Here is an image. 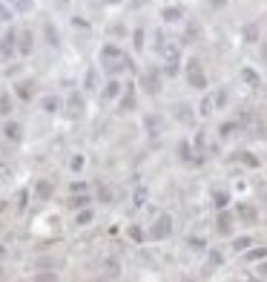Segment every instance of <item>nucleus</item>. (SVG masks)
Returning <instances> with one entry per match:
<instances>
[{
    "label": "nucleus",
    "instance_id": "obj_1",
    "mask_svg": "<svg viewBox=\"0 0 267 282\" xmlns=\"http://www.w3.org/2000/svg\"><path fill=\"white\" fill-rule=\"evenodd\" d=\"M100 64L103 69L109 72V75H118V72H124V69H133V61H127V55L118 49L115 43H106L103 49H100Z\"/></svg>",
    "mask_w": 267,
    "mask_h": 282
},
{
    "label": "nucleus",
    "instance_id": "obj_2",
    "mask_svg": "<svg viewBox=\"0 0 267 282\" xmlns=\"http://www.w3.org/2000/svg\"><path fill=\"white\" fill-rule=\"evenodd\" d=\"M158 55H161V61H164L161 72L169 75V78H175V75H178V69H181V49L175 46V40H167V43H164V49L158 52Z\"/></svg>",
    "mask_w": 267,
    "mask_h": 282
},
{
    "label": "nucleus",
    "instance_id": "obj_3",
    "mask_svg": "<svg viewBox=\"0 0 267 282\" xmlns=\"http://www.w3.org/2000/svg\"><path fill=\"white\" fill-rule=\"evenodd\" d=\"M184 75H187V83H190L193 89H199V92H207L210 81H207V72H204V67H201L199 58H190V61L184 64Z\"/></svg>",
    "mask_w": 267,
    "mask_h": 282
},
{
    "label": "nucleus",
    "instance_id": "obj_4",
    "mask_svg": "<svg viewBox=\"0 0 267 282\" xmlns=\"http://www.w3.org/2000/svg\"><path fill=\"white\" fill-rule=\"evenodd\" d=\"M172 231H175V219H172L169 213H161L155 222H152V228H150L147 236H150L152 242H161V239H169Z\"/></svg>",
    "mask_w": 267,
    "mask_h": 282
},
{
    "label": "nucleus",
    "instance_id": "obj_5",
    "mask_svg": "<svg viewBox=\"0 0 267 282\" xmlns=\"http://www.w3.org/2000/svg\"><path fill=\"white\" fill-rule=\"evenodd\" d=\"M141 83H144V89H147L150 95H158V92H161V69H147V72L141 75Z\"/></svg>",
    "mask_w": 267,
    "mask_h": 282
},
{
    "label": "nucleus",
    "instance_id": "obj_6",
    "mask_svg": "<svg viewBox=\"0 0 267 282\" xmlns=\"http://www.w3.org/2000/svg\"><path fill=\"white\" fill-rule=\"evenodd\" d=\"M17 38H20V32H15V29H9V32L0 38V52H3V58H6V61H9V58H15Z\"/></svg>",
    "mask_w": 267,
    "mask_h": 282
},
{
    "label": "nucleus",
    "instance_id": "obj_7",
    "mask_svg": "<svg viewBox=\"0 0 267 282\" xmlns=\"http://www.w3.org/2000/svg\"><path fill=\"white\" fill-rule=\"evenodd\" d=\"M233 213H230V210H227V207H224V210H218V216H216V231L221 233V236H230V233H233Z\"/></svg>",
    "mask_w": 267,
    "mask_h": 282
},
{
    "label": "nucleus",
    "instance_id": "obj_8",
    "mask_svg": "<svg viewBox=\"0 0 267 282\" xmlns=\"http://www.w3.org/2000/svg\"><path fill=\"white\" fill-rule=\"evenodd\" d=\"M135 104H138V95H135V83H127L124 86V92H121V113H130V110H135Z\"/></svg>",
    "mask_w": 267,
    "mask_h": 282
},
{
    "label": "nucleus",
    "instance_id": "obj_9",
    "mask_svg": "<svg viewBox=\"0 0 267 282\" xmlns=\"http://www.w3.org/2000/svg\"><path fill=\"white\" fill-rule=\"evenodd\" d=\"M235 216H238L244 225H256V222H259V210H256L253 204H247V201H241V204L235 207Z\"/></svg>",
    "mask_w": 267,
    "mask_h": 282
},
{
    "label": "nucleus",
    "instance_id": "obj_10",
    "mask_svg": "<svg viewBox=\"0 0 267 282\" xmlns=\"http://www.w3.org/2000/svg\"><path fill=\"white\" fill-rule=\"evenodd\" d=\"M40 110H43L46 116H55V113L64 110V101H61V95H43V98H40Z\"/></svg>",
    "mask_w": 267,
    "mask_h": 282
},
{
    "label": "nucleus",
    "instance_id": "obj_11",
    "mask_svg": "<svg viewBox=\"0 0 267 282\" xmlns=\"http://www.w3.org/2000/svg\"><path fill=\"white\" fill-rule=\"evenodd\" d=\"M124 86H127V83H121V81L115 78V75H109V81H106V86H103V98H106V101H115V98H121Z\"/></svg>",
    "mask_w": 267,
    "mask_h": 282
},
{
    "label": "nucleus",
    "instance_id": "obj_12",
    "mask_svg": "<svg viewBox=\"0 0 267 282\" xmlns=\"http://www.w3.org/2000/svg\"><path fill=\"white\" fill-rule=\"evenodd\" d=\"M184 15H187L184 6H164V9H161V20H164V23H181Z\"/></svg>",
    "mask_w": 267,
    "mask_h": 282
},
{
    "label": "nucleus",
    "instance_id": "obj_13",
    "mask_svg": "<svg viewBox=\"0 0 267 282\" xmlns=\"http://www.w3.org/2000/svg\"><path fill=\"white\" fill-rule=\"evenodd\" d=\"M84 110H86L84 98H81L78 92H72V95H69V101H67V113L72 118H81V116H84Z\"/></svg>",
    "mask_w": 267,
    "mask_h": 282
},
{
    "label": "nucleus",
    "instance_id": "obj_14",
    "mask_svg": "<svg viewBox=\"0 0 267 282\" xmlns=\"http://www.w3.org/2000/svg\"><path fill=\"white\" fill-rule=\"evenodd\" d=\"M144 130H147L152 138H158V135L164 133V118L161 116H147L144 118Z\"/></svg>",
    "mask_w": 267,
    "mask_h": 282
},
{
    "label": "nucleus",
    "instance_id": "obj_15",
    "mask_svg": "<svg viewBox=\"0 0 267 282\" xmlns=\"http://www.w3.org/2000/svg\"><path fill=\"white\" fill-rule=\"evenodd\" d=\"M241 81H244V86H250V89H262V75H259L253 67L241 69Z\"/></svg>",
    "mask_w": 267,
    "mask_h": 282
},
{
    "label": "nucleus",
    "instance_id": "obj_16",
    "mask_svg": "<svg viewBox=\"0 0 267 282\" xmlns=\"http://www.w3.org/2000/svg\"><path fill=\"white\" fill-rule=\"evenodd\" d=\"M32 46H34V35L29 32V29H26V32H20V38H17V52H20V55H29Z\"/></svg>",
    "mask_w": 267,
    "mask_h": 282
},
{
    "label": "nucleus",
    "instance_id": "obj_17",
    "mask_svg": "<svg viewBox=\"0 0 267 282\" xmlns=\"http://www.w3.org/2000/svg\"><path fill=\"white\" fill-rule=\"evenodd\" d=\"M175 118H178L181 124H193V121H196V113H193L190 104H175Z\"/></svg>",
    "mask_w": 267,
    "mask_h": 282
},
{
    "label": "nucleus",
    "instance_id": "obj_18",
    "mask_svg": "<svg viewBox=\"0 0 267 282\" xmlns=\"http://www.w3.org/2000/svg\"><path fill=\"white\" fill-rule=\"evenodd\" d=\"M3 135H6L9 141H20V138H23V127H20L17 121H6V127H3Z\"/></svg>",
    "mask_w": 267,
    "mask_h": 282
},
{
    "label": "nucleus",
    "instance_id": "obj_19",
    "mask_svg": "<svg viewBox=\"0 0 267 282\" xmlns=\"http://www.w3.org/2000/svg\"><path fill=\"white\" fill-rule=\"evenodd\" d=\"M6 3L15 9L17 15H29V12L34 9V0H6Z\"/></svg>",
    "mask_w": 267,
    "mask_h": 282
},
{
    "label": "nucleus",
    "instance_id": "obj_20",
    "mask_svg": "<svg viewBox=\"0 0 267 282\" xmlns=\"http://www.w3.org/2000/svg\"><path fill=\"white\" fill-rule=\"evenodd\" d=\"M213 113H216V101H213V95H204V98H201V107H199V116L210 118Z\"/></svg>",
    "mask_w": 267,
    "mask_h": 282
},
{
    "label": "nucleus",
    "instance_id": "obj_21",
    "mask_svg": "<svg viewBox=\"0 0 267 282\" xmlns=\"http://www.w3.org/2000/svg\"><path fill=\"white\" fill-rule=\"evenodd\" d=\"M133 46H135V52H144V46H147V29L144 26H138L133 32Z\"/></svg>",
    "mask_w": 267,
    "mask_h": 282
},
{
    "label": "nucleus",
    "instance_id": "obj_22",
    "mask_svg": "<svg viewBox=\"0 0 267 282\" xmlns=\"http://www.w3.org/2000/svg\"><path fill=\"white\" fill-rule=\"evenodd\" d=\"M244 259H247V262H262V259H267V248H247L244 250Z\"/></svg>",
    "mask_w": 267,
    "mask_h": 282
},
{
    "label": "nucleus",
    "instance_id": "obj_23",
    "mask_svg": "<svg viewBox=\"0 0 267 282\" xmlns=\"http://www.w3.org/2000/svg\"><path fill=\"white\" fill-rule=\"evenodd\" d=\"M238 130H241V124H238V121H224V124L218 127V135H221V138H230V135H235Z\"/></svg>",
    "mask_w": 267,
    "mask_h": 282
},
{
    "label": "nucleus",
    "instance_id": "obj_24",
    "mask_svg": "<svg viewBox=\"0 0 267 282\" xmlns=\"http://www.w3.org/2000/svg\"><path fill=\"white\" fill-rule=\"evenodd\" d=\"M213 204H216L218 210L230 207V193H227V190H216V193H213Z\"/></svg>",
    "mask_w": 267,
    "mask_h": 282
},
{
    "label": "nucleus",
    "instance_id": "obj_25",
    "mask_svg": "<svg viewBox=\"0 0 267 282\" xmlns=\"http://www.w3.org/2000/svg\"><path fill=\"white\" fill-rule=\"evenodd\" d=\"M241 38H244V43H256V40H259V26H256V23H247V26L241 29Z\"/></svg>",
    "mask_w": 267,
    "mask_h": 282
},
{
    "label": "nucleus",
    "instance_id": "obj_26",
    "mask_svg": "<svg viewBox=\"0 0 267 282\" xmlns=\"http://www.w3.org/2000/svg\"><path fill=\"white\" fill-rule=\"evenodd\" d=\"M89 201H92V196H89V193H78V196H72V199H69V204H72V207H75V210H81V207H89Z\"/></svg>",
    "mask_w": 267,
    "mask_h": 282
},
{
    "label": "nucleus",
    "instance_id": "obj_27",
    "mask_svg": "<svg viewBox=\"0 0 267 282\" xmlns=\"http://www.w3.org/2000/svg\"><path fill=\"white\" fill-rule=\"evenodd\" d=\"M34 193H37V199H43V201H46V199L52 196V184L46 182V179H40V182L34 184Z\"/></svg>",
    "mask_w": 267,
    "mask_h": 282
},
{
    "label": "nucleus",
    "instance_id": "obj_28",
    "mask_svg": "<svg viewBox=\"0 0 267 282\" xmlns=\"http://www.w3.org/2000/svg\"><path fill=\"white\" fill-rule=\"evenodd\" d=\"M235 159H238V161H241V164L253 167V170H256V167L262 164V161H259V159H256V156H253V153H247V150H244V153H235Z\"/></svg>",
    "mask_w": 267,
    "mask_h": 282
},
{
    "label": "nucleus",
    "instance_id": "obj_29",
    "mask_svg": "<svg viewBox=\"0 0 267 282\" xmlns=\"http://www.w3.org/2000/svg\"><path fill=\"white\" fill-rule=\"evenodd\" d=\"M43 32H46V43H49V46H58V43H61V38H58V32H55V26H52L49 20L43 23Z\"/></svg>",
    "mask_w": 267,
    "mask_h": 282
},
{
    "label": "nucleus",
    "instance_id": "obj_30",
    "mask_svg": "<svg viewBox=\"0 0 267 282\" xmlns=\"http://www.w3.org/2000/svg\"><path fill=\"white\" fill-rule=\"evenodd\" d=\"M92 219H95V213H92L89 207H81V210H78V216H75V225H81V228H84V225H89Z\"/></svg>",
    "mask_w": 267,
    "mask_h": 282
},
{
    "label": "nucleus",
    "instance_id": "obj_31",
    "mask_svg": "<svg viewBox=\"0 0 267 282\" xmlns=\"http://www.w3.org/2000/svg\"><path fill=\"white\" fill-rule=\"evenodd\" d=\"M12 107H15V104H12V95H9V92H0V116H9Z\"/></svg>",
    "mask_w": 267,
    "mask_h": 282
},
{
    "label": "nucleus",
    "instance_id": "obj_32",
    "mask_svg": "<svg viewBox=\"0 0 267 282\" xmlns=\"http://www.w3.org/2000/svg\"><path fill=\"white\" fill-rule=\"evenodd\" d=\"M250 245H253L250 236H238V239H233V250H235V253H244Z\"/></svg>",
    "mask_w": 267,
    "mask_h": 282
},
{
    "label": "nucleus",
    "instance_id": "obj_33",
    "mask_svg": "<svg viewBox=\"0 0 267 282\" xmlns=\"http://www.w3.org/2000/svg\"><path fill=\"white\" fill-rule=\"evenodd\" d=\"M84 164H86V159L81 156V153H75V156L69 159V170H72V173H81V170H84Z\"/></svg>",
    "mask_w": 267,
    "mask_h": 282
},
{
    "label": "nucleus",
    "instance_id": "obj_34",
    "mask_svg": "<svg viewBox=\"0 0 267 282\" xmlns=\"http://www.w3.org/2000/svg\"><path fill=\"white\" fill-rule=\"evenodd\" d=\"M147 196H150V190H147V187H138L135 196H133V204L135 207H144V204H147Z\"/></svg>",
    "mask_w": 267,
    "mask_h": 282
},
{
    "label": "nucleus",
    "instance_id": "obj_35",
    "mask_svg": "<svg viewBox=\"0 0 267 282\" xmlns=\"http://www.w3.org/2000/svg\"><path fill=\"white\" fill-rule=\"evenodd\" d=\"M84 89H89V92H92V89H98V72H95V69H89V72H86Z\"/></svg>",
    "mask_w": 267,
    "mask_h": 282
},
{
    "label": "nucleus",
    "instance_id": "obj_36",
    "mask_svg": "<svg viewBox=\"0 0 267 282\" xmlns=\"http://www.w3.org/2000/svg\"><path fill=\"white\" fill-rule=\"evenodd\" d=\"M15 92L20 95V98H32V83H29V81H20L15 86Z\"/></svg>",
    "mask_w": 267,
    "mask_h": 282
},
{
    "label": "nucleus",
    "instance_id": "obj_37",
    "mask_svg": "<svg viewBox=\"0 0 267 282\" xmlns=\"http://www.w3.org/2000/svg\"><path fill=\"white\" fill-rule=\"evenodd\" d=\"M12 12H15V9H12L9 3L0 0V23H9V20H12Z\"/></svg>",
    "mask_w": 267,
    "mask_h": 282
},
{
    "label": "nucleus",
    "instance_id": "obj_38",
    "mask_svg": "<svg viewBox=\"0 0 267 282\" xmlns=\"http://www.w3.org/2000/svg\"><path fill=\"white\" fill-rule=\"evenodd\" d=\"M190 248L193 250H207V239H204V236H190Z\"/></svg>",
    "mask_w": 267,
    "mask_h": 282
},
{
    "label": "nucleus",
    "instance_id": "obj_39",
    "mask_svg": "<svg viewBox=\"0 0 267 282\" xmlns=\"http://www.w3.org/2000/svg\"><path fill=\"white\" fill-rule=\"evenodd\" d=\"M213 101H216V110H224V107H227V92H224V89L213 92Z\"/></svg>",
    "mask_w": 267,
    "mask_h": 282
},
{
    "label": "nucleus",
    "instance_id": "obj_40",
    "mask_svg": "<svg viewBox=\"0 0 267 282\" xmlns=\"http://www.w3.org/2000/svg\"><path fill=\"white\" fill-rule=\"evenodd\" d=\"M103 268H106V274H109V277H118V274H121L118 259H106V262H103Z\"/></svg>",
    "mask_w": 267,
    "mask_h": 282
},
{
    "label": "nucleus",
    "instance_id": "obj_41",
    "mask_svg": "<svg viewBox=\"0 0 267 282\" xmlns=\"http://www.w3.org/2000/svg\"><path fill=\"white\" fill-rule=\"evenodd\" d=\"M210 265H224V253L221 250H210Z\"/></svg>",
    "mask_w": 267,
    "mask_h": 282
},
{
    "label": "nucleus",
    "instance_id": "obj_42",
    "mask_svg": "<svg viewBox=\"0 0 267 282\" xmlns=\"http://www.w3.org/2000/svg\"><path fill=\"white\" fill-rule=\"evenodd\" d=\"M130 236H133L135 242H144V231H141V228H135V225L130 228Z\"/></svg>",
    "mask_w": 267,
    "mask_h": 282
},
{
    "label": "nucleus",
    "instance_id": "obj_43",
    "mask_svg": "<svg viewBox=\"0 0 267 282\" xmlns=\"http://www.w3.org/2000/svg\"><path fill=\"white\" fill-rule=\"evenodd\" d=\"M34 280H43V282H49V280H58V274H34Z\"/></svg>",
    "mask_w": 267,
    "mask_h": 282
},
{
    "label": "nucleus",
    "instance_id": "obj_44",
    "mask_svg": "<svg viewBox=\"0 0 267 282\" xmlns=\"http://www.w3.org/2000/svg\"><path fill=\"white\" fill-rule=\"evenodd\" d=\"M100 199H103V201H109V199H112V190H106V187H100Z\"/></svg>",
    "mask_w": 267,
    "mask_h": 282
},
{
    "label": "nucleus",
    "instance_id": "obj_45",
    "mask_svg": "<svg viewBox=\"0 0 267 282\" xmlns=\"http://www.w3.org/2000/svg\"><path fill=\"white\" fill-rule=\"evenodd\" d=\"M259 277H262V280H267V262H262V265H259Z\"/></svg>",
    "mask_w": 267,
    "mask_h": 282
},
{
    "label": "nucleus",
    "instance_id": "obj_46",
    "mask_svg": "<svg viewBox=\"0 0 267 282\" xmlns=\"http://www.w3.org/2000/svg\"><path fill=\"white\" fill-rule=\"evenodd\" d=\"M213 3V9H221V6H227V0H210Z\"/></svg>",
    "mask_w": 267,
    "mask_h": 282
},
{
    "label": "nucleus",
    "instance_id": "obj_47",
    "mask_svg": "<svg viewBox=\"0 0 267 282\" xmlns=\"http://www.w3.org/2000/svg\"><path fill=\"white\" fill-rule=\"evenodd\" d=\"M3 256H6V248H3V245H0V259H3Z\"/></svg>",
    "mask_w": 267,
    "mask_h": 282
},
{
    "label": "nucleus",
    "instance_id": "obj_48",
    "mask_svg": "<svg viewBox=\"0 0 267 282\" xmlns=\"http://www.w3.org/2000/svg\"><path fill=\"white\" fill-rule=\"evenodd\" d=\"M103 3H112V6H115V3H121V0H103Z\"/></svg>",
    "mask_w": 267,
    "mask_h": 282
}]
</instances>
